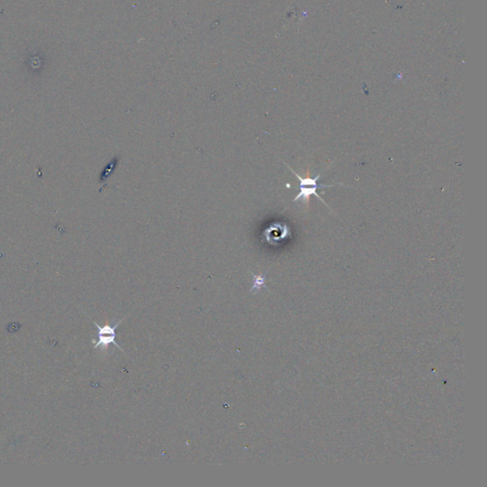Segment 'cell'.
<instances>
[{
    "instance_id": "obj_1",
    "label": "cell",
    "mask_w": 487,
    "mask_h": 487,
    "mask_svg": "<svg viewBox=\"0 0 487 487\" xmlns=\"http://www.w3.org/2000/svg\"><path fill=\"white\" fill-rule=\"evenodd\" d=\"M291 236V229L285 223L272 224L264 231V237L268 244L278 246Z\"/></svg>"
},
{
    "instance_id": "obj_2",
    "label": "cell",
    "mask_w": 487,
    "mask_h": 487,
    "mask_svg": "<svg viewBox=\"0 0 487 487\" xmlns=\"http://www.w3.org/2000/svg\"><path fill=\"white\" fill-rule=\"evenodd\" d=\"M337 185H341V183L335 184L333 186H329V185H314V186H300V192L298 194L297 196L294 198L293 202H296L298 200L302 199V201L304 204H306L309 206L310 204V199L311 195H315L317 198H319L322 202L328 206L326 202L323 201V199H322V197L320 196L319 194H317L316 190L318 188H332V187H335Z\"/></svg>"
},
{
    "instance_id": "obj_3",
    "label": "cell",
    "mask_w": 487,
    "mask_h": 487,
    "mask_svg": "<svg viewBox=\"0 0 487 487\" xmlns=\"http://www.w3.org/2000/svg\"><path fill=\"white\" fill-rule=\"evenodd\" d=\"M115 337H116V334H112V335H98V341L95 342V340L93 339L92 342L95 345L94 346V348H101V351H107L108 350L109 347L110 345H114L116 348H119L121 351L124 352V350L122 349L120 346L115 342Z\"/></svg>"
},
{
    "instance_id": "obj_4",
    "label": "cell",
    "mask_w": 487,
    "mask_h": 487,
    "mask_svg": "<svg viewBox=\"0 0 487 487\" xmlns=\"http://www.w3.org/2000/svg\"><path fill=\"white\" fill-rule=\"evenodd\" d=\"M252 275V282L253 285L250 288V292L255 294L257 293L258 291H261L262 287H265L266 288V275L265 274H260V275H255L251 273Z\"/></svg>"
},
{
    "instance_id": "obj_5",
    "label": "cell",
    "mask_w": 487,
    "mask_h": 487,
    "mask_svg": "<svg viewBox=\"0 0 487 487\" xmlns=\"http://www.w3.org/2000/svg\"><path fill=\"white\" fill-rule=\"evenodd\" d=\"M118 161L119 159L117 157H114L110 163H109L108 166L104 169V171H102L101 176H100V182H104L108 179L114 172L115 168H116V165L118 164Z\"/></svg>"
}]
</instances>
